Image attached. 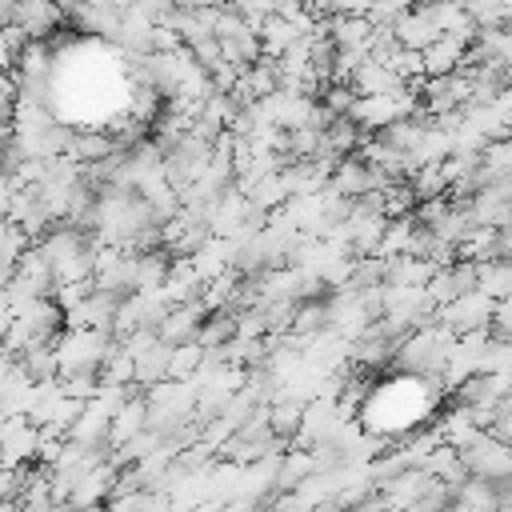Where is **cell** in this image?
I'll return each mask as SVG.
<instances>
[{
  "mask_svg": "<svg viewBox=\"0 0 512 512\" xmlns=\"http://www.w3.org/2000/svg\"><path fill=\"white\" fill-rule=\"evenodd\" d=\"M276 468H280V464H276L272 456H268V460H260V476H276ZM252 476H256V468H252ZM260 492H264V480H260V484H244V488H240V496H244L248 504H252Z\"/></svg>",
  "mask_w": 512,
  "mask_h": 512,
  "instance_id": "5b68a950",
  "label": "cell"
},
{
  "mask_svg": "<svg viewBox=\"0 0 512 512\" xmlns=\"http://www.w3.org/2000/svg\"><path fill=\"white\" fill-rule=\"evenodd\" d=\"M112 336L108 332H72V328H64V336L52 344V352H56V372H64V376H80V372H100V364H104V356L112 352Z\"/></svg>",
  "mask_w": 512,
  "mask_h": 512,
  "instance_id": "6da1fadb",
  "label": "cell"
},
{
  "mask_svg": "<svg viewBox=\"0 0 512 512\" xmlns=\"http://www.w3.org/2000/svg\"><path fill=\"white\" fill-rule=\"evenodd\" d=\"M56 24H60V12L48 8V4H40V0L16 4V12H12V28L24 32V40H40V44H44V36H48Z\"/></svg>",
  "mask_w": 512,
  "mask_h": 512,
  "instance_id": "277c9868",
  "label": "cell"
},
{
  "mask_svg": "<svg viewBox=\"0 0 512 512\" xmlns=\"http://www.w3.org/2000/svg\"><path fill=\"white\" fill-rule=\"evenodd\" d=\"M392 36H396V44L400 48H412V52H424L428 44H436L440 40V28H436V20L428 16V8H404L400 16H396V24H392Z\"/></svg>",
  "mask_w": 512,
  "mask_h": 512,
  "instance_id": "7a4b0ae2",
  "label": "cell"
},
{
  "mask_svg": "<svg viewBox=\"0 0 512 512\" xmlns=\"http://www.w3.org/2000/svg\"><path fill=\"white\" fill-rule=\"evenodd\" d=\"M468 48H472V44H464V40H456V36H440L436 44H428V48L420 52V56H424V80H440V76L460 72Z\"/></svg>",
  "mask_w": 512,
  "mask_h": 512,
  "instance_id": "3957f363",
  "label": "cell"
}]
</instances>
